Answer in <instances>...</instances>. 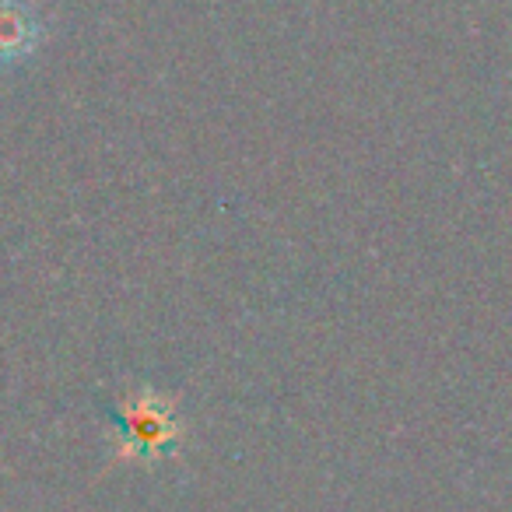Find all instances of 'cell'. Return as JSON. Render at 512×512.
Listing matches in <instances>:
<instances>
[{
    "label": "cell",
    "mask_w": 512,
    "mask_h": 512,
    "mask_svg": "<svg viewBox=\"0 0 512 512\" xmlns=\"http://www.w3.org/2000/svg\"><path fill=\"white\" fill-rule=\"evenodd\" d=\"M127 432H130V446L134 449H151L158 446V442H165L169 446V432H172V421L165 418L162 411H151V407H137L134 414H130L127 421Z\"/></svg>",
    "instance_id": "2"
},
{
    "label": "cell",
    "mask_w": 512,
    "mask_h": 512,
    "mask_svg": "<svg viewBox=\"0 0 512 512\" xmlns=\"http://www.w3.org/2000/svg\"><path fill=\"white\" fill-rule=\"evenodd\" d=\"M39 39V25L22 4H0V60L29 57Z\"/></svg>",
    "instance_id": "1"
}]
</instances>
